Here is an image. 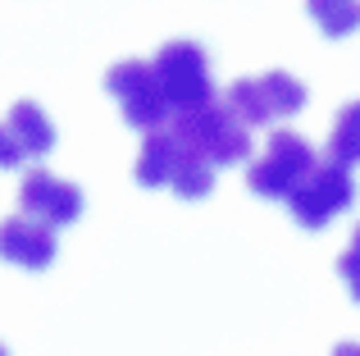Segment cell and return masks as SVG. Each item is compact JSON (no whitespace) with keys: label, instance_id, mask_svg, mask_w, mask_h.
<instances>
[{"label":"cell","instance_id":"7c38bea8","mask_svg":"<svg viewBox=\"0 0 360 356\" xmlns=\"http://www.w3.org/2000/svg\"><path fill=\"white\" fill-rule=\"evenodd\" d=\"M306 14L324 37H352L360 27V0H306Z\"/></svg>","mask_w":360,"mask_h":356},{"label":"cell","instance_id":"7a4b0ae2","mask_svg":"<svg viewBox=\"0 0 360 356\" xmlns=\"http://www.w3.org/2000/svg\"><path fill=\"white\" fill-rule=\"evenodd\" d=\"M315 165H319L315 146L301 133H292V128H278V133L264 142V151L246 165V187H251L255 196H264V201H288Z\"/></svg>","mask_w":360,"mask_h":356},{"label":"cell","instance_id":"ba28073f","mask_svg":"<svg viewBox=\"0 0 360 356\" xmlns=\"http://www.w3.org/2000/svg\"><path fill=\"white\" fill-rule=\"evenodd\" d=\"M187 160V146L178 142L169 128L160 133H146L141 137V151H137V165H132V178L141 187H174L178 178V165Z\"/></svg>","mask_w":360,"mask_h":356},{"label":"cell","instance_id":"3957f363","mask_svg":"<svg viewBox=\"0 0 360 356\" xmlns=\"http://www.w3.org/2000/svg\"><path fill=\"white\" fill-rule=\"evenodd\" d=\"M160 78V91H165L169 110L174 115H187V110H201L214 101V78H210V60L196 42H165L150 60Z\"/></svg>","mask_w":360,"mask_h":356},{"label":"cell","instance_id":"4fadbf2b","mask_svg":"<svg viewBox=\"0 0 360 356\" xmlns=\"http://www.w3.org/2000/svg\"><path fill=\"white\" fill-rule=\"evenodd\" d=\"M224 106H229L246 128H264V124H269V115H264V101H260V87H255V78H238V82H233L229 96H224Z\"/></svg>","mask_w":360,"mask_h":356},{"label":"cell","instance_id":"5b68a950","mask_svg":"<svg viewBox=\"0 0 360 356\" xmlns=\"http://www.w3.org/2000/svg\"><path fill=\"white\" fill-rule=\"evenodd\" d=\"M356 201V183H352V170H338V165H315L306 178H301V187L288 196V210L292 220L301 224V229H324L333 215L352 210Z\"/></svg>","mask_w":360,"mask_h":356},{"label":"cell","instance_id":"30bf717a","mask_svg":"<svg viewBox=\"0 0 360 356\" xmlns=\"http://www.w3.org/2000/svg\"><path fill=\"white\" fill-rule=\"evenodd\" d=\"M255 87H260V101H264L269 124H274V119H292L301 106H306V87H301L292 73H283V69L260 73V78H255Z\"/></svg>","mask_w":360,"mask_h":356},{"label":"cell","instance_id":"5bb4252c","mask_svg":"<svg viewBox=\"0 0 360 356\" xmlns=\"http://www.w3.org/2000/svg\"><path fill=\"white\" fill-rule=\"evenodd\" d=\"M338 274H342V284H347V293H352V302L360 306V224H356V233H352V247L338 256Z\"/></svg>","mask_w":360,"mask_h":356},{"label":"cell","instance_id":"6da1fadb","mask_svg":"<svg viewBox=\"0 0 360 356\" xmlns=\"http://www.w3.org/2000/svg\"><path fill=\"white\" fill-rule=\"evenodd\" d=\"M169 133L196 151L205 165H242L251 160V128L233 115L224 101H210L201 110H187V115L169 119Z\"/></svg>","mask_w":360,"mask_h":356},{"label":"cell","instance_id":"8fae6325","mask_svg":"<svg viewBox=\"0 0 360 356\" xmlns=\"http://www.w3.org/2000/svg\"><path fill=\"white\" fill-rule=\"evenodd\" d=\"M328 165H338V170L360 165V101H347L333 115V128H328Z\"/></svg>","mask_w":360,"mask_h":356},{"label":"cell","instance_id":"8992f818","mask_svg":"<svg viewBox=\"0 0 360 356\" xmlns=\"http://www.w3.org/2000/svg\"><path fill=\"white\" fill-rule=\"evenodd\" d=\"M18 205L27 220L46 224V229H64L82 215V187H73L69 178H55L51 170H27L23 187H18Z\"/></svg>","mask_w":360,"mask_h":356},{"label":"cell","instance_id":"9a60e30c","mask_svg":"<svg viewBox=\"0 0 360 356\" xmlns=\"http://www.w3.org/2000/svg\"><path fill=\"white\" fill-rule=\"evenodd\" d=\"M23 165V151H18V142L9 137V128L0 124V170H18Z\"/></svg>","mask_w":360,"mask_h":356},{"label":"cell","instance_id":"277c9868","mask_svg":"<svg viewBox=\"0 0 360 356\" xmlns=\"http://www.w3.org/2000/svg\"><path fill=\"white\" fill-rule=\"evenodd\" d=\"M105 91L119 101L128 128H141V133H160L169 128V101L160 91V78L146 60H119L115 69L105 73Z\"/></svg>","mask_w":360,"mask_h":356},{"label":"cell","instance_id":"2e32d148","mask_svg":"<svg viewBox=\"0 0 360 356\" xmlns=\"http://www.w3.org/2000/svg\"><path fill=\"white\" fill-rule=\"evenodd\" d=\"M333 356H360V343H338Z\"/></svg>","mask_w":360,"mask_h":356},{"label":"cell","instance_id":"9c48e42d","mask_svg":"<svg viewBox=\"0 0 360 356\" xmlns=\"http://www.w3.org/2000/svg\"><path fill=\"white\" fill-rule=\"evenodd\" d=\"M5 128H9V137L18 142L23 160H41V155L55 146V128H51V119H46V110L37 106V101H14Z\"/></svg>","mask_w":360,"mask_h":356},{"label":"cell","instance_id":"e0dca14e","mask_svg":"<svg viewBox=\"0 0 360 356\" xmlns=\"http://www.w3.org/2000/svg\"><path fill=\"white\" fill-rule=\"evenodd\" d=\"M0 356H9V352H5V348H0Z\"/></svg>","mask_w":360,"mask_h":356},{"label":"cell","instance_id":"52a82bcc","mask_svg":"<svg viewBox=\"0 0 360 356\" xmlns=\"http://www.w3.org/2000/svg\"><path fill=\"white\" fill-rule=\"evenodd\" d=\"M0 260L18 269H46L55 260V229L27 220V215H9L0 224Z\"/></svg>","mask_w":360,"mask_h":356}]
</instances>
